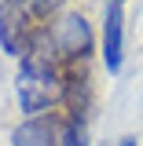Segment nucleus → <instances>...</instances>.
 <instances>
[{
  "label": "nucleus",
  "instance_id": "f257e3e1",
  "mask_svg": "<svg viewBox=\"0 0 143 146\" xmlns=\"http://www.w3.org/2000/svg\"><path fill=\"white\" fill-rule=\"evenodd\" d=\"M15 99L26 117L62 110V62L26 51L18 58V73H15Z\"/></svg>",
  "mask_w": 143,
  "mask_h": 146
},
{
  "label": "nucleus",
  "instance_id": "20e7f679",
  "mask_svg": "<svg viewBox=\"0 0 143 146\" xmlns=\"http://www.w3.org/2000/svg\"><path fill=\"white\" fill-rule=\"evenodd\" d=\"M62 110L66 117H85L88 121L95 110V84H92L88 62L62 66Z\"/></svg>",
  "mask_w": 143,
  "mask_h": 146
},
{
  "label": "nucleus",
  "instance_id": "39448f33",
  "mask_svg": "<svg viewBox=\"0 0 143 146\" xmlns=\"http://www.w3.org/2000/svg\"><path fill=\"white\" fill-rule=\"evenodd\" d=\"M103 66L117 77L125 66V4H107L103 15Z\"/></svg>",
  "mask_w": 143,
  "mask_h": 146
},
{
  "label": "nucleus",
  "instance_id": "7ed1b4c3",
  "mask_svg": "<svg viewBox=\"0 0 143 146\" xmlns=\"http://www.w3.org/2000/svg\"><path fill=\"white\" fill-rule=\"evenodd\" d=\"M33 11L22 4V0H0V48L4 55H15L22 58L30 48V36H33Z\"/></svg>",
  "mask_w": 143,
  "mask_h": 146
},
{
  "label": "nucleus",
  "instance_id": "1a4fd4ad",
  "mask_svg": "<svg viewBox=\"0 0 143 146\" xmlns=\"http://www.w3.org/2000/svg\"><path fill=\"white\" fill-rule=\"evenodd\" d=\"M107 4H125V0H107Z\"/></svg>",
  "mask_w": 143,
  "mask_h": 146
},
{
  "label": "nucleus",
  "instance_id": "9d476101",
  "mask_svg": "<svg viewBox=\"0 0 143 146\" xmlns=\"http://www.w3.org/2000/svg\"><path fill=\"white\" fill-rule=\"evenodd\" d=\"M22 4H26V0H22Z\"/></svg>",
  "mask_w": 143,
  "mask_h": 146
},
{
  "label": "nucleus",
  "instance_id": "0eeeda50",
  "mask_svg": "<svg viewBox=\"0 0 143 146\" xmlns=\"http://www.w3.org/2000/svg\"><path fill=\"white\" fill-rule=\"evenodd\" d=\"M59 146H92V131L85 117H62L59 124Z\"/></svg>",
  "mask_w": 143,
  "mask_h": 146
},
{
  "label": "nucleus",
  "instance_id": "423d86ee",
  "mask_svg": "<svg viewBox=\"0 0 143 146\" xmlns=\"http://www.w3.org/2000/svg\"><path fill=\"white\" fill-rule=\"evenodd\" d=\"M59 113H40V117H22L11 128V146H59Z\"/></svg>",
  "mask_w": 143,
  "mask_h": 146
},
{
  "label": "nucleus",
  "instance_id": "f03ea898",
  "mask_svg": "<svg viewBox=\"0 0 143 146\" xmlns=\"http://www.w3.org/2000/svg\"><path fill=\"white\" fill-rule=\"evenodd\" d=\"M52 40H55V55L62 66H77L88 62L95 51V29L81 11H66L59 15V22L52 26Z\"/></svg>",
  "mask_w": 143,
  "mask_h": 146
},
{
  "label": "nucleus",
  "instance_id": "6e6552de",
  "mask_svg": "<svg viewBox=\"0 0 143 146\" xmlns=\"http://www.w3.org/2000/svg\"><path fill=\"white\" fill-rule=\"evenodd\" d=\"M114 146H140V139H136V135H125V139H117Z\"/></svg>",
  "mask_w": 143,
  "mask_h": 146
}]
</instances>
